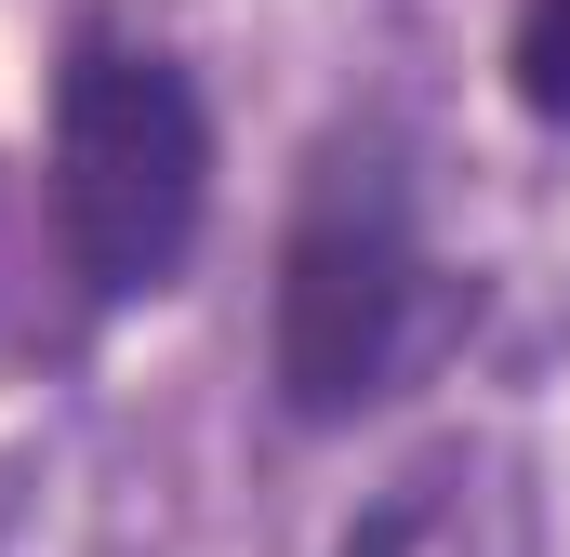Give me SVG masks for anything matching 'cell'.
Returning <instances> with one entry per match:
<instances>
[{
  "instance_id": "cell-1",
  "label": "cell",
  "mask_w": 570,
  "mask_h": 557,
  "mask_svg": "<svg viewBox=\"0 0 570 557\" xmlns=\"http://www.w3.org/2000/svg\"><path fill=\"white\" fill-rule=\"evenodd\" d=\"M199 199H213V134H199L186 67L134 40H80L53 94V213H67L80 278L107 305L159 292L199 240Z\"/></svg>"
},
{
  "instance_id": "cell-2",
  "label": "cell",
  "mask_w": 570,
  "mask_h": 557,
  "mask_svg": "<svg viewBox=\"0 0 570 557\" xmlns=\"http://www.w3.org/2000/svg\"><path fill=\"white\" fill-rule=\"evenodd\" d=\"M412 186H399V159L385 146H332L318 159V186H305V213H292V253H279V385L305 424L358 412L385 372H399V345H412Z\"/></svg>"
},
{
  "instance_id": "cell-3",
  "label": "cell",
  "mask_w": 570,
  "mask_h": 557,
  "mask_svg": "<svg viewBox=\"0 0 570 557\" xmlns=\"http://www.w3.org/2000/svg\"><path fill=\"white\" fill-rule=\"evenodd\" d=\"M504 67H518V107L570 134V0H531V13H518V53H504Z\"/></svg>"
},
{
  "instance_id": "cell-4",
  "label": "cell",
  "mask_w": 570,
  "mask_h": 557,
  "mask_svg": "<svg viewBox=\"0 0 570 557\" xmlns=\"http://www.w3.org/2000/svg\"><path fill=\"white\" fill-rule=\"evenodd\" d=\"M412 545V518H372V545H345V557H399Z\"/></svg>"
}]
</instances>
